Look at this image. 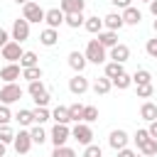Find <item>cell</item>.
Segmentation results:
<instances>
[{
	"label": "cell",
	"mask_w": 157,
	"mask_h": 157,
	"mask_svg": "<svg viewBox=\"0 0 157 157\" xmlns=\"http://www.w3.org/2000/svg\"><path fill=\"white\" fill-rule=\"evenodd\" d=\"M120 15H123V22H125V25H140V22H142V12H140L137 7H132V5L125 7Z\"/></svg>",
	"instance_id": "16"
},
{
	"label": "cell",
	"mask_w": 157,
	"mask_h": 157,
	"mask_svg": "<svg viewBox=\"0 0 157 157\" xmlns=\"http://www.w3.org/2000/svg\"><path fill=\"white\" fill-rule=\"evenodd\" d=\"M83 157H103V150H101L98 145H86Z\"/></svg>",
	"instance_id": "42"
},
{
	"label": "cell",
	"mask_w": 157,
	"mask_h": 157,
	"mask_svg": "<svg viewBox=\"0 0 157 157\" xmlns=\"http://www.w3.org/2000/svg\"><path fill=\"white\" fill-rule=\"evenodd\" d=\"M93 120H98V108H96V105H86V108H83V120H81V123H93Z\"/></svg>",
	"instance_id": "36"
},
{
	"label": "cell",
	"mask_w": 157,
	"mask_h": 157,
	"mask_svg": "<svg viewBox=\"0 0 157 157\" xmlns=\"http://www.w3.org/2000/svg\"><path fill=\"white\" fill-rule=\"evenodd\" d=\"M52 157H76V150H71V147H66V145H61V147H54V152H52Z\"/></svg>",
	"instance_id": "38"
},
{
	"label": "cell",
	"mask_w": 157,
	"mask_h": 157,
	"mask_svg": "<svg viewBox=\"0 0 157 157\" xmlns=\"http://www.w3.org/2000/svg\"><path fill=\"white\" fill-rule=\"evenodd\" d=\"M132 140H135V145H137V150H140V147H142V145H145V142L150 140V132H147V130H137Z\"/></svg>",
	"instance_id": "41"
},
{
	"label": "cell",
	"mask_w": 157,
	"mask_h": 157,
	"mask_svg": "<svg viewBox=\"0 0 157 157\" xmlns=\"http://www.w3.org/2000/svg\"><path fill=\"white\" fill-rule=\"evenodd\" d=\"M98 42H101L105 49H110V47L118 44V32H113V29H108V32H98Z\"/></svg>",
	"instance_id": "22"
},
{
	"label": "cell",
	"mask_w": 157,
	"mask_h": 157,
	"mask_svg": "<svg viewBox=\"0 0 157 157\" xmlns=\"http://www.w3.org/2000/svg\"><path fill=\"white\" fill-rule=\"evenodd\" d=\"M155 59H157V56H155Z\"/></svg>",
	"instance_id": "55"
},
{
	"label": "cell",
	"mask_w": 157,
	"mask_h": 157,
	"mask_svg": "<svg viewBox=\"0 0 157 157\" xmlns=\"http://www.w3.org/2000/svg\"><path fill=\"white\" fill-rule=\"evenodd\" d=\"M0 140L7 145V142H12L15 140V130L10 128V125H0Z\"/></svg>",
	"instance_id": "37"
},
{
	"label": "cell",
	"mask_w": 157,
	"mask_h": 157,
	"mask_svg": "<svg viewBox=\"0 0 157 157\" xmlns=\"http://www.w3.org/2000/svg\"><path fill=\"white\" fill-rule=\"evenodd\" d=\"M64 12H61V7H52V10H47V15H44V22H47V27H54V29H59L61 25H64Z\"/></svg>",
	"instance_id": "10"
},
{
	"label": "cell",
	"mask_w": 157,
	"mask_h": 157,
	"mask_svg": "<svg viewBox=\"0 0 157 157\" xmlns=\"http://www.w3.org/2000/svg\"><path fill=\"white\" fill-rule=\"evenodd\" d=\"M29 135H32V142H34V145H42V142L47 140V132H44L42 125H34V128L29 130Z\"/></svg>",
	"instance_id": "34"
},
{
	"label": "cell",
	"mask_w": 157,
	"mask_h": 157,
	"mask_svg": "<svg viewBox=\"0 0 157 157\" xmlns=\"http://www.w3.org/2000/svg\"><path fill=\"white\" fill-rule=\"evenodd\" d=\"M132 83H135V86H142V83H152V74H150L147 69H137V71L132 74Z\"/></svg>",
	"instance_id": "26"
},
{
	"label": "cell",
	"mask_w": 157,
	"mask_h": 157,
	"mask_svg": "<svg viewBox=\"0 0 157 157\" xmlns=\"http://www.w3.org/2000/svg\"><path fill=\"white\" fill-rule=\"evenodd\" d=\"M83 22H86L83 12H74V15H66V17H64V25H69L71 29H78V27H81Z\"/></svg>",
	"instance_id": "25"
},
{
	"label": "cell",
	"mask_w": 157,
	"mask_h": 157,
	"mask_svg": "<svg viewBox=\"0 0 157 157\" xmlns=\"http://www.w3.org/2000/svg\"><path fill=\"white\" fill-rule=\"evenodd\" d=\"M145 52H147V54H150L152 59L157 56V37H155V39H150V42L145 44Z\"/></svg>",
	"instance_id": "43"
},
{
	"label": "cell",
	"mask_w": 157,
	"mask_h": 157,
	"mask_svg": "<svg viewBox=\"0 0 157 157\" xmlns=\"http://www.w3.org/2000/svg\"><path fill=\"white\" fill-rule=\"evenodd\" d=\"M155 157H157V155H155Z\"/></svg>",
	"instance_id": "56"
},
{
	"label": "cell",
	"mask_w": 157,
	"mask_h": 157,
	"mask_svg": "<svg viewBox=\"0 0 157 157\" xmlns=\"http://www.w3.org/2000/svg\"><path fill=\"white\" fill-rule=\"evenodd\" d=\"M140 152H142L145 157H155V155H157V140H155V137H150V140L140 147Z\"/></svg>",
	"instance_id": "35"
},
{
	"label": "cell",
	"mask_w": 157,
	"mask_h": 157,
	"mask_svg": "<svg viewBox=\"0 0 157 157\" xmlns=\"http://www.w3.org/2000/svg\"><path fill=\"white\" fill-rule=\"evenodd\" d=\"M86 59L91 61V64H103L105 59H108V54H105V47L98 42V39H88V44H86Z\"/></svg>",
	"instance_id": "1"
},
{
	"label": "cell",
	"mask_w": 157,
	"mask_h": 157,
	"mask_svg": "<svg viewBox=\"0 0 157 157\" xmlns=\"http://www.w3.org/2000/svg\"><path fill=\"white\" fill-rule=\"evenodd\" d=\"M128 140H130V137H128V132H125V130H113V132L108 135V145H110L115 152H118V150H123V147H128Z\"/></svg>",
	"instance_id": "13"
},
{
	"label": "cell",
	"mask_w": 157,
	"mask_h": 157,
	"mask_svg": "<svg viewBox=\"0 0 157 157\" xmlns=\"http://www.w3.org/2000/svg\"><path fill=\"white\" fill-rule=\"evenodd\" d=\"M37 64H39V59H37L34 52H25L22 59H20V66H22V69H27V66H37Z\"/></svg>",
	"instance_id": "30"
},
{
	"label": "cell",
	"mask_w": 157,
	"mask_h": 157,
	"mask_svg": "<svg viewBox=\"0 0 157 157\" xmlns=\"http://www.w3.org/2000/svg\"><path fill=\"white\" fill-rule=\"evenodd\" d=\"M152 27H155V32H157V20H155V25H152Z\"/></svg>",
	"instance_id": "52"
},
{
	"label": "cell",
	"mask_w": 157,
	"mask_h": 157,
	"mask_svg": "<svg viewBox=\"0 0 157 157\" xmlns=\"http://www.w3.org/2000/svg\"><path fill=\"white\" fill-rule=\"evenodd\" d=\"M27 91H29V96H32V98H37V96H42V93H47V88H44V83H42V78H39V81H29V86H27Z\"/></svg>",
	"instance_id": "32"
},
{
	"label": "cell",
	"mask_w": 157,
	"mask_h": 157,
	"mask_svg": "<svg viewBox=\"0 0 157 157\" xmlns=\"http://www.w3.org/2000/svg\"><path fill=\"white\" fill-rule=\"evenodd\" d=\"M34 101V105H44L47 108V103H49V93H42V96H37V98H32Z\"/></svg>",
	"instance_id": "45"
},
{
	"label": "cell",
	"mask_w": 157,
	"mask_h": 157,
	"mask_svg": "<svg viewBox=\"0 0 157 157\" xmlns=\"http://www.w3.org/2000/svg\"><path fill=\"white\" fill-rule=\"evenodd\" d=\"M69 91H71L74 96H83V93L88 91V78L81 76V74H76L74 78H69Z\"/></svg>",
	"instance_id": "12"
},
{
	"label": "cell",
	"mask_w": 157,
	"mask_h": 157,
	"mask_svg": "<svg viewBox=\"0 0 157 157\" xmlns=\"http://www.w3.org/2000/svg\"><path fill=\"white\" fill-rule=\"evenodd\" d=\"M86 64H88V59H86L83 52H71V54H69V66H71L76 74H81V71L86 69Z\"/></svg>",
	"instance_id": "14"
},
{
	"label": "cell",
	"mask_w": 157,
	"mask_h": 157,
	"mask_svg": "<svg viewBox=\"0 0 157 157\" xmlns=\"http://www.w3.org/2000/svg\"><path fill=\"white\" fill-rule=\"evenodd\" d=\"M15 2H17V5H25V2H29V0H15Z\"/></svg>",
	"instance_id": "51"
},
{
	"label": "cell",
	"mask_w": 157,
	"mask_h": 157,
	"mask_svg": "<svg viewBox=\"0 0 157 157\" xmlns=\"http://www.w3.org/2000/svg\"><path fill=\"white\" fill-rule=\"evenodd\" d=\"M137 2H150V0H137Z\"/></svg>",
	"instance_id": "53"
},
{
	"label": "cell",
	"mask_w": 157,
	"mask_h": 157,
	"mask_svg": "<svg viewBox=\"0 0 157 157\" xmlns=\"http://www.w3.org/2000/svg\"><path fill=\"white\" fill-rule=\"evenodd\" d=\"M22 78H27V81H39V78H42V69H39V64H37V66H27V69H22Z\"/></svg>",
	"instance_id": "27"
},
{
	"label": "cell",
	"mask_w": 157,
	"mask_h": 157,
	"mask_svg": "<svg viewBox=\"0 0 157 157\" xmlns=\"http://www.w3.org/2000/svg\"><path fill=\"white\" fill-rule=\"evenodd\" d=\"M10 34H12V39H15V42H20V44H22L25 39H29V22H27L25 17H22V20L17 17V20L12 22V32H10Z\"/></svg>",
	"instance_id": "7"
},
{
	"label": "cell",
	"mask_w": 157,
	"mask_h": 157,
	"mask_svg": "<svg viewBox=\"0 0 157 157\" xmlns=\"http://www.w3.org/2000/svg\"><path fill=\"white\" fill-rule=\"evenodd\" d=\"M10 39H12V34H10L7 29H2V27H0V49H2V47H5Z\"/></svg>",
	"instance_id": "44"
},
{
	"label": "cell",
	"mask_w": 157,
	"mask_h": 157,
	"mask_svg": "<svg viewBox=\"0 0 157 157\" xmlns=\"http://www.w3.org/2000/svg\"><path fill=\"white\" fill-rule=\"evenodd\" d=\"M0 54H2V59H5V61H20L25 52H22V47H20V42H15V39H10V42H7V44H5L2 49H0Z\"/></svg>",
	"instance_id": "8"
},
{
	"label": "cell",
	"mask_w": 157,
	"mask_h": 157,
	"mask_svg": "<svg viewBox=\"0 0 157 157\" xmlns=\"http://www.w3.org/2000/svg\"><path fill=\"white\" fill-rule=\"evenodd\" d=\"M59 7H61V12H64V15L83 12V7H86V0H61V2H59Z\"/></svg>",
	"instance_id": "15"
},
{
	"label": "cell",
	"mask_w": 157,
	"mask_h": 157,
	"mask_svg": "<svg viewBox=\"0 0 157 157\" xmlns=\"http://www.w3.org/2000/svg\"><path fill=\"white\" fill-rule=\"evenodd\" d=\"M71 137H74L78 145H91V140H93V130H91L88 123H76L74 130H71Z\"/></svg>",
	"instance_id": "4"
},
{
	"label": "cell",
	"mask_w": 157,
	"mask_h": 157,
	"mask_svg": "<svg viewBox=\"0 0 157 157\" xmlns=\"http://www.w3.org/2000/svg\"><path fill=\"white\" fill-rule=\"evenodd\" d=\"M39 42H42L44 47H54V44L59 42V32H56L54 27H47V29H42V34H39Z\"/></svg>",
	"instance_id": "18"
},
{
	"label": "cell",
	"mask_w": 157,
	"mask_h": 157,
	"mask_svg": "<svg viewBox=\"0 0 157 157\" xmlns=\"http://www.w3.org/2000/svg\"><path fill=\"white\" fill-rule=\"evenodd\" d=\"M110 88H113V81H110V78H108L105 74H103L101 78H96V83H93V91H96L98 96H105V93H108Z\"/></svg>",
	"instance_id": "23"
},
{
	"label": "cell",
	"mask_w": 157,
	"mask_h": 157,
	"mask_svg": "<svg viewBox=\"0 0 157 157\" xmlns=\"http://www.w3.org/2000/svg\"><path fill=\"white\" fill-rule=\"evenodd\" d=\"M150 12L157 17V0H150Z\"/></svg>",
	"instance_id": "49"
},
{
	"label": "cell",
	"mask_w": 157,
	"mask_h": 157,
	"mask_svg": "<svg viewBox=\"0 0 157 157\" xmlns=\"http://www.w3.org/2000/svg\"><path fill=\"white\" fill-rule=\"evenodd\" d=\"M0 157H5V142L0 140Z\"/></svg>",
	"instance_id": "50"
},
{
	"label": "cell",
	"mask_w": 157,
	"mask_h": 157,
	"mask_svg": "<svg viewBox=\"0 0 157 157\" xmlns=\"http://www.w3.org/2000/svg\"><path fill=\"white\" fill-rule=\"evenodd\" d=\"M20 76H22V66L15 64V61H7V66L0 69V78H2L5 83H15Z\"/></svg>",
	"instance_id": "9"
},
{
	"label": "cell",
	"mask_w": 157,
	"mask_h": 157,
	"mask_svg": "<svg viewBox=\"0 0 157 157\" xmlns=\"http://www.w3.org/2000/svg\"><path fill=\"white\" fill-rule=\"evenodd\" d=\"M12 145H15L17 155H27V152H29V147L34 145V142H32V135H29V130H20V132H15V140H12Z\"/></svg>",
	"instance_id": "6"
},
{
	"label": "cell",
	"mask_w": 157,
	"mask_h": 157,
	"mask_svg": "<svg viewBox=\"0 0 157 157\" xmlns=\"http://www.w3.org/2000/svg\"><path fill=\"white\" fill-rule=\"evenodd\" d=\"M120 74H125V69H123V64L120 61H108L105 64V76L113 81V78H118Z\"/></svg>",
	"instance_id": "24"
},
{
	"label": "cell",
	"mask_w": 157,
	"mask_h": 157,
	"mask_svg": "<svg viewBox=\"0 0 157 157\" xmlns=\"http://www.w3.org/2000/svg\"><path fill=\"white\" fill-rule=\"evenodd\" d=\"M147 132H150V137H155V140H157V120H152V123H150Z\"/></svg>",
	"instance_id": "48"
},
{
	"label": "cell",
	"mask_w": 157,
	"mask_h": 157,
	"mask_svg": "<svg viewBox=\"0 0 157 157\" xmlns=\"http://www.w3.org/2000/svg\"><path fill=\"white\" fill-rule=\"evenodd\" d=\"M83 108H86V105H81V103H71V105H69L71 123H81V120H83Z\"/></svg>",
	"instance_id": "28"
},
{
	"label": "cell",
	"mask_w": 157,
	"mask_h": 157,
	"mask_svg": "<svg viewBox=\"0 0 157 157\" xmlns=\"http://www.w3.org/2000/svg\"><path fill=\"white\" fill-rule=\"evenodd\" d=\"M12 118H15V115L10 113V108H7L5 103H0V125H10Z\"/></svg>",
	"instance_id": "39"
},
{
	"label": "cell",
	"mask_w": 157,
	"mask_h": 157,
	"mask_svg": "<svg viewBox=\"0 0 157 157\" xmlns=\"http://www.w3.org/2000/svg\"><path fill=\"white\" fill-rule=\"evenodd\" d=\"M83 27H86V32H91V34H98V32H103V20L98 17V15H93V17H86V22H83Z\"/></svg>",
	"instance_id": "20"
},
{
	"label": "cell",
	"mask_w": 157,
	"mask_h": 157,
	"mask_svg": "<svg viewBox=\"0 0 157 157\" xmlns=\"http://www.w3.org/2000/svg\"><path fill=\"white\" fill-rule=\"evenodd\" d=\"M137 157H145V155H137Z\"/></svg>",
	"instance_id": "54"
},
{
	"label": "cell",
	"mask_w": 157,
	"mask_h": 157,
	"mask_svg": "<svg viewBox=\"0 0 157 157\" xmlns=\"http://www.w3.org/2000/svg\"><path fill=\"white\" fill-rule=\"evenodd\" d=\"M32 113H34V123H37V125H42V123H47V120L52 118V113H49L44 105H37Z\"/></svg>",
	"instance_id": "29"
},
{
	"label": "cell",
	"mask_w": 157,
	"mask_h": 157,
	"mask_svg": "<svg viewBox=\"0 0 157 157\" xmlns=\"http://www.w3.org/2000/svg\"><path fill=\"white\" fill-rule=\"evenodd\" d=\"M20 98H22L20 83H5V86L0 88V103L10 105V103H15V101H20Z\"/></svg>",
	"instance_id": "5"
},
{
	"label": "cell",
	"mask_w": 157,
	"mask_h": 157,
	"mask_svg": "<svg viewBox=\"0 0 157 157\" xmlns=\"http://www.w3.org/2000/svg\"><path fill=\"white\" fill-rule=\"evenodd\" d=\"M110 2H113L115 7H120V10H125V7H130V2H132V0H110Z\"/></svg>",
	"instance_id": "47"
},
{
	"label": "cell",
	"mask_w": 157,
	"mask_h": 157,
	"mask_svg": "<svg viewBox=\"0 0 157 157\" xmlns=\"http://www.w3.org/2000/svg\"><path fill=\"white\" fill-rule=\"evenodd\" d=\"M108 59H110V61H120V64H125V61L130 59V47L118 42L115 47H110V54H108Z\"/></svg>",
	"instance_id": "11"
},
{
	"label": "cell",
	"mask_w": 157,
	"mask_h": 157,
	"mask_svg": "<svg viewBox=\"0 0 157 157\" xmlns=\"http://www.w3.org/2000/svg\"><path fill=\"white\" fill-rule=\"evenodd\" d=\"M15 120H17L20 125H25V128H27V125H32V123H34V113H32V110H20V113L15 115Z\"/></svg>",
	"instance_id": "33"
},
{
	"label": "cell",
	"mask_w": 157,
	"mask_h": 157,
	"mask_svg": "<svg viewBox=\"0 0 157 157\" xmlns=\"http://www.w3.org/2000/svg\"><path fill=\"white\" fill-rule=\"evenodd\" d=\"M52 118H54V123H64V125H69V123H71L69 105H56V108L52 110Z\"/></svg>",
	"instance_id": "21"
},
{
	"label": "cell",
	"mask_w": 157,
	"mask_h": 157,
	"mask_svg": "<svg viewBox=\"0 0 157 157\" xmlns=\"http://www.w3.org/2000/svg\"><path fill=\"white\" fill-rule=\"evenodd\" d=\"M69 137H71L69 125H64V123H54V128H52V132H49V140L54 142V147L66 145V140H69Z\"/></svg>",
	"instance_id": "3"
},
{
	"label": "cell",
	"mask_w": 157,
	"mask_h": 157,
	"mask_svg": "<svg viewBox=\"0 0 157 157\" xmlns=\"http://www.w3.org/2000/svg\"><path fill=\"white\" fill-rule=\"evenodd\" d=\"M155 93V86L152 83H142V86H137V98H150Z\"/></svg>",
	"instance_id": "40"
},
{
	"label": "cell",
	"mask_w": 157,
	"mask_h": 157,
	"mask_svg": "<svg viewBox=\"0 0 157 157\" xmlns=\"http://www.w3.org/2000/svg\"><path fill=\"white\" fill-rule=\"evenodd\" d=\"M140 118H142V120H147V123L157 120V105H155V103H150V101H145V103L140 105Z\"/></svg>",
	"instance_id": "19"
},
{
	"label": "cell",
	"mask_w": 157,
	"mask_h": 157,
	"mask_svg": "<svg viewBox=\"0 0 157 157\" xmlns=\"http://www.w3.org/2000/svg\"><path fill=\"white\" fill-rule=\"evenodd\" d=\"M130 83H132V76H130V74H120L118 78H113V86H115V88H120V91L130 88Z\"/></svg>",
	"instance_id": "31"
},
{
	"label": "cell",
	"mask_w": 157,
	"mask_h": 157,
	"mask_svg": "<svg viewBox=\"0 0 157 157\" xmlns=\"http://www.w3.org/2000/svg\"><path fill=\"white\" fill-rule=\"evenodd\" d=\"M118 157H137V152H132L130 147H123V150H118Z\"/></svg>",
	"instance_id": "46"
},
{
	"label": "cell",
	"mask_w": 157,
	"mask_h": 157,
	"mask_svg": "<svg viewBox=\"0 0 157 157\" xmlns=\"http://www.w3.org/2000/svg\"><path fill=\"white\" fill-rule=\"evenodd\" d=\"M44 15H47V10H42V5L34 2V0H29V2L22 5V17H25L29 25H32V22H44Z\"/></svg>",
	"instance_id": "2"
},
{
	"label": "cell",
	"mask_w": 157,
	"mask_h": 157,
	"mask_svg": "<svg viewBox=\"0 0 157 157\" xmlns=\"http://www.w3.org/2000/svg\"><path fill=\"white\" fill-rule=\"evenodd\" d=\"M103 25L108 27V29H113V32H118L125 22H123V15L120 12H108L105 17H103Z\"/></svg>",
	"instance_id": "17"
}]
</instances>
